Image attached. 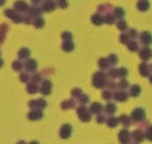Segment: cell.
Returning <instances> with one entry per match:
<instances>
[{
    "instance_id": "19",
    "label": "cell",
    "mask_w": 152,
    "mask_h": 144,
    "mask_svg": "<svg viewBox=\"0 0 152 144\" xmlns=\"http://www.w3.org/2000/svg\"><path fill=\"white\" fill-rule=\"evenodd\" d=\"M118 123H119V119L113 118V116H111V118L107 120V126H108V127H111V128L116 127V126H118Z\"/></svg>"
},
{
    "instance_id": "25",
    "label": "cell",
    "mask_w": 152,
    "mask_h": 144,
    "mask_svg": "<svg viewBox=\"0 0 152 144\" xmlns=\"http://www.w3.org/2000/svg\"><path fill=\"white\" fill-rule=\"evenodd\" d=\"M43 8H44L45 11H52L53 8H55V3H52V1H47V3H44L43 4Z\"/></svg>"
},
{
    "instance_id": "10",
    "label": "cell",
    "mask_w": 152,
    "mask_h": 144,
    "mask_svg": "<svg viewBox=\"0 0 152 144\" xmlns=\"http://www.w3.org/2000/svg\"><path fill=\"white\" fill-rule=\"evenodd\" d=\"M140 92H142V88H140V86H137V84H134V86L129 87V96L136 97L140 95Z\"/></svg>"
},
{
    "instance_id": "39",
    "label": "cell",
    "mask_w": 152,
    "mask_h": 144,
    "mask_svg": "<svg viewBox=\"0 0 152 144\" xmlns=\"http://www.w3.org/2000/svg\"><path fill=\"white\" fill-rule=\"evenodd\" d=\"M12 67H13V69H15V71H19V69L21 68V64L18 63V61H15V63L12 64Z\"/></svg>"
},
{
    "instance_id": "17",
    "label": "cell",
    "mask_w": 152,
    "mask_h": 144,
    "mask_svg": "<svg viewBox=\"0 0 152 144\" xmlns=\"http://www.w3.org/2000/svg\"><path fill=\"white\" fill-rule=\"evenodd\" d=\"M127 45H128V50L131 51V52H136V51H140V50H139V44H137L135 40H131V42H129Z\"/></svg>"
},
{
    "instance_id": "45",
    "label": "cell",
    "mask_w": 152,
    "mask_h": 144,
    "mask_svg": "<svg viewBox=\"0 0 152 144\" xmlns=\"http://www.w3.org/2000/svg\"><path fill=\"white\" fill-rule=\"evenodd\" d=\"M3 66V60H1V59H0V67H1Z\"/></svg>"
},
{
    "instance_id": "21",
    "label": "cell",
    "mask_w": 152,
    "mask_h": 144,
    "mask_svg": "<svg viewBox=\"0 0 152 144\" xmlns=\"http://www.w3.org/2000/svg\"><path fill=\"white\" fill-rule=\"evenodd\" d=\"M105 112H108V113H113L116 111V105L115 104H112V103H108L107 105H105Z\"/></svg>"
},
{
    "instance_id": "40",
    "label": "cell",
    "mask_w": 152,
    "mask_h": 144,
    "mask_svg": "<svg viewBox=\"0 0 152 144\" xmlns=\"http://www.w3.org/2000/svg\"><path fill=\"white\" fill-rule=\"evenodd\" d=\"M80 102L81 103H87V102H88V96H87V95H81V96H80Z\"/></svg>"
},
{
    "instance_id": "13",
    "label": "cell",
    "mask_w": 152,
    "mask_h": 144,
    "mask_svg": "<svg viewBox=\"0 0 152 144\" xmlns=\"http://www.w3.org/2000/svg\"><path fill=\"white\" fill-rule=\"evenodd\" d=\"M119 121H120L124 127H129L132 124V118L131 116H127V115H121L120 118H119Z\"/></svg>"
},
{
    "instance_id": "37",
    "label": "cell",
    "mask_w": 152,
    "mask_h": 144,
    "mask_svg": "<svg viewBox=\"0 0 152 144\" xmlns=\"http://www.w3.org/2000/svg\"><path fill=\"white\" fill-rule=\"evenodd\" d=\"M43 24H44V21H43L42 19H37V20L35 21V27H36V28H42Z\"/></svg>"
},
{
    "instance_id": "47",
    "label": "cell",
    "mask_w": 152,
    "mask_h": 144,
    "mask_svg": "<svg viewBox=\"0 0 152 144\" xmlns=\"http://www.w3.org/2000/svg\"><path fill=\"white\" fill-rule=\"evenodd\" d=\"M32 144H37V142H32Z\"/></svg>"
},
{
    "instance_id": "33",
    "label": "cell",
    "mask_w": 152,
    "mask_h": 144,
    "mask_svg": "<svg viewBox=\"0 0 152 144\" xmlns=\"http://www.w3.org/2000/svg\"><path fill=\"white\" fill-rule=\"evenodd\" d=\"M145 137H147L148 140H151V142H152V126L148 127L147 132H145Z\"/></svg>"
},
{
    "instance_id": "31",
    "label": "cell",
    "mask_w": 152,
    "mask_h": 144,
    "mask_svg": "<svg viewBox=\"0 0 152 144\" xmlns=\"http://www.w3.org/2000/svg\"><path fill=\"white\" fill-rule=\"evenodd\" d=\"M27 91H28L29 94H35V92L37 91L36 86H35V84H28V87H27Z\"/></svg>"
},
{
    "instance_id": "22",
    "label": "cell",
    "mask_w": 152,
    "mask_h": 144,
    "mask_svg": "<svg viewBox=\"0 0 152 144\" xmlns=\"http://www.w3.org/2000/svg\"><path fill=\"white\" fill-rule=\"evenodd\" d=\"M91 20L94 21L95 24H102L103 21H104V19H103L100 15H97V13H96V15H94V16H92V18H91Z\"/></svg>"
},
{
    "instance_id": "48",
    "label": "cell",
    "mask_w": 152,
    "mask_h": 144,
    "mask_svg": "<svg viewBox=\"0 0 152 144\" xmlns=\"http://www.w3.org/2000/svg\"><path fill=\"white\" fill-rule=\"evenodd\" d=\"M151 71H152V66H151Z\"/></svg>"
},
{
    "instance_id": "26",
    "label": "cell",
    "mask_w": 152,
    "mask_h": 144,
    "mask_svg": "<svg viewBox=\"0 0 152 144\" xmlns=\"http://www.w3.org/2000/svg\"><path fill=\"white\" fill-rule=\"evenodd\" d=\"M27 56H29V50H27V48H23V50L19 51V58L24 59V58H27Z\"/></svg>"
},
{
    "instance_id": "28",
    "label": "cell",
    "mask_w": 152,
    "mask_h": 144,
    "mask_svg": "<svg viewBox=\"0 0 152 144\" xmlns=\"http://www.w3.org/2000/svg\"><path fill=\"white\" fill-rule=\"evenodd\" d=\"M120 42L124 43V44H128V43H129V36H128V34H121V35H120Z\"/></svg>"
},
{
    "instance_id": "1",
    "label": "cell",
    "mask_w": 152,
    "mask_h": 144,
    "mask_svg": "<svg viewBox=\"0 0 152 144\" xmlns=\"http://www.w3.org/2000/svg\"><path fill=\"white\" fill-rule=\"evenodd\" d=\"M132 120L135 121H142L145 119V111L143 110V108H135L134 111H132V115H131Z\"/></svg>"
},
{
    "instance_id": "30",
    "label": "cell",
    "mask_w": 152,
    "mask_h": 144,
    "mask_svg": "<svg viewBox=\"0 0 152 144\" xmlns=\"http://www.w3.org/2000/svg\"><path fill=\"white\" fill-rule=\"evenodd\" d=\"M108 63L112 64V66L113 64H116L118 63V56L116 55H110V58H108Z\"/></svg>"
},
{
    "instance_id": "18",
    "label": "cell",
    "mask_w": 152,
    "mask_h": 144,
    "mask_svg": "<svg viewBox=\"0 0 152 144\" xmlns=\"http://www.w3.org/2000/svg\"><path fill=\"white\" fill-rule=\"evenodd\" d=\"M91 111L95 113H100L103 111V105L99 104V103H94V104L91 105Z\"/></svg>"
},
{
    "instance_id": "14",
    "label": "cell",
    "mask_w": 152,
    "mask_h": 144,
    "mask_svg": "<svg viewBox=\"0 0 152 144\" xmlns=\"http://www.w3.org/2000/svg\"><path fill=\"white\" fill-rule=\"evenodd\" d=\"M42 116H43L42 110H34V111H31V112L28 113V119H31V120H36V119H40Z\"/></svg>"
},
{
    "instance_id": "29",
    "label": "cell",
    "mask_w": 152,
    "mask_h": 144,
    "mask_svg": "<svg viewBox=\"0 0 152 144\" xmlns=\"http://www.w3.org/2000/svg\"><path fill=\"white\" fill-rule=\"evenodd\" d=\"M128 36H129V39H136V37L139 36V34H137L136 29H129V31H128Z\"/></svg>"
},
{
    "instance_id": "8",
    "label": "cell",
    "mask_w": 152,
    "mask_h": 144,
    "mask_svg": "<svg viewBox=\"0 0 152 144\" xmlns=\"http://www.w3.org/2000/svg\"><path fill=\"white\" fill-rule=\"evenodd\" d=\"M77 115H79V118H80L83 121H88L89 119H91V115H89L88 110H86V108H83V107L79 108Z\"/></svg>"
},
{
    "instance_id": "41",
    "label": "cell",
    "mask_w": 152,
    "mask_h": 144,
    "mask_svg": "<svg viewBox=\"0 0 152 144\" xmlns=\"http://www.w3.org/2000/svg\"><path fill=\"white\" fill-rule=\"evenodd\" d=\"M80 94H81V92H80V89H79V88H75V91L72 92V95H74V96H79Z\"/></svg>"
},
{
    "instance_id": "12",
    "label": "cell",
    "mask_w": 152,
    "mask_h": 144,
    "mask_svg": "<svg viewBox=\"0 0 152 144\" xmlns=\"http://www.w3.org/2000/svg\"><path fill=\"white\" fill-rule=\"evenodd\" d=\"M51 88H52V84H51L50 80H44L42 84V92L44 95H48L51 94Z\"/></svg>"
},
{
    "instance_id": "3",
    "label": "cell",
    "mask_w": 152,
    "mask_h": 144,
    "mask_svg": "<svg viewBox=\"0 0 152 144\" xmlns=\"http://www.w3.org/2000/svg\"><path fill=\"white\" fill-rule=\"evenodd\" d=\"M139 58L142 59L143 61L150 60V59L152 58V50L150 47H143L142 50L139 51Z\"/></svg>"
},
{
    "instance_id": "2",
    "label": "cell",
    "mask_w": 152,
    "mask_h": 144,
    "mask_svg": "<svg viewBox=\"0 0 152 144\" xmlns=\"http://www.w3.org/2000/svg\"><path fill=\"white\" fill-rule=\"evenodd\" d=\"M92 83H94V86H95V87H99V88H100V87H104V84H105V76L103 75L102 72L95 73Z\"/></svg>"
},
{
    "instance_id": "20",
    "label": "cell",
    "mask_w": 152,
    "mask_h": 144,
    "mask_svg": "<svg viewBox=\"0 0 152 144\" xmlns=\"http://www.w3.org/2000/svg\"><path fill=\"white\" fill-rule=\"evenodd\" d=\"M36 67H37V64H36V61L35 60H29L28 63H27V69L28 71H36Z\"/></svg>"
},
{
    "instance_id": "27",
    "label": "cell",
    "mask_w": 152,
    "mask_h": 144,
    "mask_svg": "<svg viewBox=\"0 0 152 144\" xmlns=\"http://www.w3.org/2000/svg\"><path fill=\"white\" fill-rule=\"evenodd\" d=\"M99 66H100V68H107L108 66H110V63H108V59H100V61H99Z\"/></svg>"
},
{
    "instance_id": "46",
    "label": "cell",
    "mask_w": 152,
    "mask_h": 144,
    "mask_svg": "<svg viewBox=\"0 0 152 144\" xmlns=\"http://www.w3.org/2000/svg\"><path fill=\"white\" fill-rule=\"evenodd\" d=\"M150 83L152 84V76H151V77H150Z\"/></svg>"
},
{
    "instance_id": "5",
    "label": "cell",
    "mask_w": 152,
    "mask_h": 144,
    "mask_svg": "<svg viewBox=\"0 0 152 144\" xmlns=\"http://www.w3.org/2000/svg\"><path fill=\"white\" fill-rule=\"evenodd\" d=\"M140 42L148 47L150 44H152V34L151 32H148V31L142 32V35H140Z\"/></svg>"
},
{
    "instance_id": "23",
    "label": "cell",
    "mask_w": 152,
    "mask_h": 144,
    "mask_svg": "<svg viewBox=\"0 0 152 144\" xmlns=\"http://www.w3.org/2000/svg\"><path fill=\"white\" fill-rule=\"evenodd\" d=\"M113 13H115V15H113V16H115V18H118V19H121V18H123V16H124V10H123V8H115V12H113Z\"/></svg>"
},
{
    "instance_id": "36",
    "label": "cell",
    "mask_w": 152,
    "mask_h": 144,
    "mask_svg": "<svg viewBox=\"0 0 152 144\" xmlns=\"http://www.w3.org/2000/svg\"><path fill=\"white\" fill-rule=\"evenodd\" d=\"M69 107H74V102H66L61 104V108H64V110H67Z\"/></svg>"
},
{
    "instance_id": "16",
    "label": "cell",
    "mask_w": 152,
    "mask_h": 144,
    "mask_svg": "<svg viewBox=\"0 0 152 144\" xmlns=\"http://www.w3.org/2000/svg\"><path fill=\"white\" fill-rule=\"evenodd\" d=\"M136 7H137V10L139 11H148V8H150V3L148 1H137V4H136Z\"/></svg>"
},
{
    "instance_id": "24",
    "label": "cell",
    "mask_w": 152,
    "mask_h": 144,
    "mask_svg": "<svg viewBox=\"0 0 152 144\" xmlns=\"http://www.w3.org/2000/svg\"><path fill=\"white\" fill-rule=\"evenodd\" d=\"M63 50L67 51V52H68V51H72V50H74V43H72V42H64Z\"/></svg>"
},
{
    "instance_id": "43",
    "label": "cell",
    "mask_w": 152,
    "mask_h": 144,
    "mask_svg": "<svg viewBox=\"0 0 152 144\" xmlns=\"http://www.w3.org/2000/svg\"><path fill=\"white\" fill-rule=\"evenodd\" d=\"M21 81H27L28 80V75H21V79H20Z\"/></svg>"
},
{
    "instance_id": "11",
    "label": "cell",
    "mask_w": 152,
    "mask_h": 144,
    "mask_svg": "<svg viewBox=\"0 0 152 144\" xmlns=\"http://www.w3.org/2000/svg\"><path fill=\"white\" fill-rule=\"evenodd\" d=\"M113 97H115L116 100H119V102H126V100L128 99V95L126 94V91H123V89H119V91L116 92L115 95H113Z\"/></svg>"
},
{
    "instance_id": "4",
    "label": "cell",
    "mask_w": 152,
    "mask_h": 144,
    "mask_svg": "<svg viewBox=\"0 0 152 144\" xmlns=\"http://www.w3.org/2000/svg\"><path fill=\"white\" fill-rule=\"evenodd\" d=\"M131 139H132L131 134H129L127 129H123V131L119 132V142H120L121 144H128Z\"/></svg>"
},
{
    "instance_id": "7",
    "label": "cell",
    "mask_w": 152,
    "mask_h": 144,
    "mask_svg": "<svg viewBox=\"0 0 152 144\" xmlns=\"http://www.w3.org/2000/svg\"><path fill=\"white\" fill-rule=\"evenodd\" d=\"M71 132H72V127L69 126V124H64L60 128V136L63 137V139H67V137H69Z\"/></svg>"
},
{
    "instance_id": "15",
    "label": "cell",
    "mask_w": 152,
    "mask_h": 144,
    "mask_svg": "<svg viewBox=\"0 0 152 144\" xmlns=\"http://www.w3.org/2000/svg\"><path fill=\"white\" fill-rule=\"evenodd\" d=\"M29 107H32V108H35V107H40V108H44L45 105V102L44 100H42V99H36V100H34V102H31L29 103Z\"/></svg>"
},
{
    "instance_id": "44",
    "label": "cell",
    "mask_w": 152,
    "mask_h": 144,
    "mask_svg": "<svg viewBox=\"0 0 152 144\" xmlns=\"http://www.w3.org/2000/svg\"><path fill=\"white\" fill-rule=\"evenodd\" d=\"M97 121H99V123H104L105 119L103 118V116H99V118H97Z\"/></svg>"
},
{
    "instance_id": "38",
    "label": "cell",
    "mask_w": 152,
    "mask_h": 144,
    "mask_svg": "<svg viewBox=\"0 0 152 144\" xmlns=\"http://www.w3.org/2000/svg\"><path fill=\"white\" fill-rule=\"evenodd\" d=\"M61 37H63L64 40H67V42H69V39H71V34H69V32H64V34L61 35Z\"/></svg>"
},
{
    "instance_id": "6",
    "label": "cell",
    "mask_w": 152,
    "mask_h": 144,
    "mask_svg": "<svg viewBox=\"0 0 152 144\" xmlns=\"http://www.w3.org/2000/svg\"><path fill=\"white\" fill-rule=\"evenodd\" d=\"M131 137H132V140H134L135 143H142L143 140L145 139V134L143 131H140V129H136V131L132 132Z\"/></svg>"
},
{
    "instance_id": "34",
    "label": "cell",
    "mask_w": 152,
    "mask_h": 144,
    "mask_svg": "<svg viewBox=\"0 0 152 144\" xmlns=\"http://www.w3.org/2000/svg\"><path fill=\"white\" fill-rule=\"evenodd\" d=\"M119 87H120V89L126 88V87H128V81L126 80V79H121L120 83H119Z\"/></svg>"
},
{
    "instance_id": "42",
    "label": "cell",
    "mask_w": 152,
    "mask_h": 144,
    "mask_svg": "<svg viewBox=\"0 0 152 144\" xmlns=\"http://www.w3.org/2000/svg\"><path fill=\"white\" fill-rule=\"evenodd\" d=\"M103 97H105V99H110L111 94H110V92H103Z\"/></svg>"
},
{
    "instance_id": "9",
    "label": "cell",
    "mask_w": 152,
    "mask_h": 144,
    "mask_svg": "<svg viewBox=\"0 0 152 144\" xmlns=\"http://www.w3.org/2000/svg\"><path fill=\"white\" fill-rule=\"evenodd\" d=\"M139 72L142 76H150L151 73V66H148L147 63H142L139 66Z\"/></svg>"
},
{
    "instance_id": "35",
    "label": "cell",
    "mask_w": 152,
    "mask_h": 144,
    "mask_svg": "<svg viewBox=\"0 0 152 144\" xmlns=\"http://www.w3.org/2000/svg\"><path fill=\"white\" fill-rule=\"evenodd\" d=\"M118 71H119V76H120V77H126L127 73H128L127 68H120V69H118Z\"/></svg>"
},
{
    "instance_id": "32",
    "label": "cell",
    "mask_w": 152,
    "mask_h": 144,
    "mask_svg": "<svg viewBox=\"0 0 152 144\" xmlns=\"http://www.w3.org/2000/svg\"><path fill=\"white\" fill-rule=\"evenodd\" d=\"M118 28L119 29H121V31H124V29H127V23L124 20H120L118 23Z\"/></svg>"
}]
</instances>
